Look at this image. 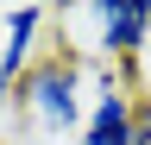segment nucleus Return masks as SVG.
<instances>
[{
	"label": "nucleus",
	"mask_w": 151,
	"mask_h": 145,
	"mask_svg": "<svg viewBox=\"0 0 151 145\" xmlns=\"http://www.w3.org/2000/svg\"><path fill=\"white\" fill-rule=\"evenodd\" d=\"M94 57L113 69H132V57L151 44V0H94Z\"/></svg>",
	"instance_id": "f03ea898"
},
{
	"label": "nucleus",
	"mask_w": 151,
	"mask_h": 145,
	"mask_svg": "<svg viewBox=\"0 0 151 145\" xmlns=\"http://www.w3.org/2000/svg\"><path fill=\"white\" fill-rule=\"evenodd\" d=\"M0 145H6V139H0Z\"/></svg>",
	"instance_id": "423d86ee"
},
{
	"label": "nucleus",
	"mask_w": 151,
	"mask_h": 145,
	"mask_svg": "<svg viewBox=\"0 0 151 145\" xmlns=\"http://www.w3.org/2000/svg\"><path fill=\"white\" fill-rule=\"evenodd\" d=\"M132 145H151V95H139V114H132Z\"/></svg>",
	"instance_id": "39448f33"
},
{
	"label": "nucleus",
	"mask_w": 151,
	"mask_h": 145,
	"mask_svg": "<svg viewBox=\"0 0 151 145\" xmlns=\"http://www.w3.org/2000/svg\"><path fill=\"white\" fill-rule=\"evenodd\" d=\"M132 114H139V88L126 82V69H94V101L82 120V145H132Z\"/></svg>",
	"instance_id": "7ed1b4c3"
},
{
	"label": "nucleus",
	"mask_w": 151,
	"mask_h": 145,
	"mask_svg": "<svg viewBox=\"0 0 151 145\" xmlns=\"http://www.w3.org/2000/svg\"><path fill=\"white\" fill-rule=\"evenodd\" d=\"M82 88H88L82 57H69V50H50V57H38V63L25 69V82L13 88V107H19V120H25L32 133L63 139V133H82V120H88Z\"/></svg>",
	"instance_id": "f257e3e1"
},
{
	"label": "nucleus",
	"mask_w": 151,
	"mask_h": 145,
	"mask_svg": "<svg viewBox=\"0 0 151 145\" xmlns=\"http://www.w3.org/2000/svg\"><path fill=\"white\" fill-rule=\"evenodd\" d=\"M50 25L44 6H13L6 13V38H0V101H13V88L25 82L32 69V50H38V32Z\"/></svg>",
	"instance_id": "20e7f679"
}]
</instances>
